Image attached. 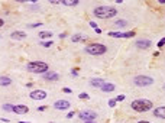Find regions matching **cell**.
Masks as SVG:
<instances>
[{"instance_id": "7c38bea8", "label": "cell", "mask_w": 165, "mask_h": 123, "mask_svg": "<svg viewBox=\"0 0 165 123\" xmlns=\"http://www.w3.org/2000/svg\"><path fill=\"white\" fill-rule=\"evenodd\" d=\"M12 112H13V113H16V114H25V113H28V112H29V107H28V106H25V104H15Z\"/></svg>"}, {"instance_id": "8d00e7d4", "label": "cell", "mask_w": 165, "mask_h": 123, "mask_svg": "<svg viewBox=\"0 0 165 123\" xmlns=\"http://www.w3.org/2000/svg\"><path fill=\"white\" fill-rule=\"evenodd\" d=\"M19 123H30V122H22V120H20V122H19Z\"/></svg>"}, {"instance_id": "2e32d148", "label": "cell", "mask_w": 165, "mask_h": 123, "mask_svg": "<svg viewBox=\"0 0 165 123\" xmlns=\"http://www.w3.org/2000/svg\"><path fill=\"white\" fill-rule=\"evenodd\" d=\"M12 81H13V80H12L10 77H7V75H0V86H2V87L10 86Z\"/></svg>"}, {"instance_id": "4316f807", "label": "cell", "mask_w": 165, "mask_h": 123, "mask_svg": "<svg viewBox=\"0 0 165 123\" xmlns=\"http://www.w3.org/2000/svg\"><path fill=\"white\" fill-rule=\"evenodd\" d=\"M78 97H80V99H84V100H89V99H90V97H89V94H86V93H81Z\"/></svg>"}, {"instance_id": "6da1fadb", "label": "cell", "mask_w": 165, "mask_h": 123, "mask_svg": "<svg viewBox=\"0 0 165 123\" xmlns=\"http://www.w3.org/2000/svg\"><path fill=\"white\" fill-rule=\"evenodd\" d=\"M93 15L99 19H112L117 16V9L113 6H97L93 10Z\"/></svg>"}, {"instance_id": "3957f363", "label": "cell", "mask_w": 165, "mask_h": 123, "mask_svg": "<svg viewBox=\"0 0 165 123\" xmlns=\"http://www.w3.org/2000/svg\"><path fill=\"white\" fill-rule=\"evenodd\" d=\"M26 70L32 74H45L49 71V65L44 61H30L26 64Z\"/></svg>"}, {"instance_id": "5b68a950", "label": "cell", "mask_w": 165, "mask_h": 123, "mask_svg": "<svg viewBox=\"0 0 165 123\" xmlns=\"http://www.w3.org/2000/svg\"><path fill=\"white\" fill-rule=\"evenodd\" d=\"M155 83V80L152 77H148V75H136L133 78V84L136 87H149Z\"/></svg>"}, {"instance_id": "4dcf8cb0", "label": "cell", "mask_w": 165, "mask_h": 123, "mask_svg": "<svg viewBox=\"0 0 165 123\" xmlns=\"http://www.w3.org/2000/svg\"><path fill=\"white\" fill-rule=\"evenodd\" d=\"M90 26H91V28H93L94 30L97 29V23H96V22H90Z\"/></svg>"}, {"instance_id": "ffe728a7", "label": "cell", "mask_w": 165, "mask_h": 123, "mask_svg": "<svg viewBox=\"0 0 165 123\" xmlns=\"http://www.w3.org/2000/svg\"><path fill=\"white\" fill-rule=\"evenodd\" d=\"M114 25H116V28H125V26L128 25V20H125V19H117V20L114 22Z\"/></svg>"}, {"instance_id": "484cf974", "label": "cell", "mask_w": 165, "mask_h": 123, "mask_svg": "<svg viewBox=\"0 0 165 123\" xmlns=\"http://www.w3.org/2000/svg\"><path fill=\"white\" fill-rule=\"evenodd\" d=\"M62 93H65V94H71V93H72V90H71V89H68V87H64V89H62Z\"/></svg>"}, {"instance_id": "1f68e13d", "label": "cell", "mask_w": 165, "mask_h": 123, "mask_svg": "<svg viewBox=\"0 0 165 123\" xmlns=\"http://www.w3.org/2000/svg\"><path fill=\"white\" fill-rule=\"evenodd\" d=\"M47 109H48V106H41L38 110H39V112H44V110H47Z\"/></svg>"}, {"instance_id": "52a82bcc", "label": "cell", "mask_w": 165, "mask_h": 123, "mask_svg": "<svg viewBox=\"0 0 165 123\" xmlns=\"http://www.w3.org/2000/svg\"><path fill=\"white\" fill-rule=\"evenodd\" d=\"M47 96H48V94H47L45 90H33V91H30V94H29V97H30L32 100H36V101L45 100Z\"/></svg>"}, {"instance_id": "4fadbf2b", "label": "cell", "mask_w": 165, "mask_h": 123, "mask_svg": "<svg viewBox=\"0 0 165 123\" xmlns=\"http://www.w3.org/2000/svg\"><path fill=\"white\" fill-rule=\"evenodd\" d=\"M154 116L158 119H165V106H159L154 109Z\"/></svg>"}, {"instance_id": "44dd1931", "label": "cell", "mask_w": 165, "mask_h": 123, "mask_svg": "<svg viewBox=\"0 0 165 123\" xmlns=\"http://www.w3.org/2000/svg\"><path fill=\"white\" fill-rule=\"evenodd\" d=\"M135 35H136V32H135V30H129V32L122 33V38H126V39H128V38H133Z\"/></svg>"}, {"instance_id": "d590c367", "label": "cell", "mask_w": 165, "mask_h": 123, "mask_svg": "<svg viewBox=\"0 0 165 123\" xmlns=\"http://www.w3.org/2000/svg\"><path fill=\"white\" fill-rule=\"evenodd\" d=\"M159 3H161V5H165V0H159Z\"/></svg>"}, {"instance_id": "e0dca14e", "label": "cell", "mask_w": 165, "mask_h": 123, "mask_svg": "<svg viewBox=\"0 0 165 123\" xmlns=\"http://www.w3.org/2000/svg\"><path fill=\"white\" fill-rule=\"evenodd\" d=\"M38 36H39L41 39H49V38L52 36V32H49V30H42V32L38 33Z\"/></svg>"}, {"instance_id": "ac0fdd59", "label": "cell", "mask_w": 165, "mask_h": 123, "mask_svg": "<svg viewBox=\"0 0 165 123\" xmlns=\"http://www.w3.org/2000/svg\"><path fill=\"white\" fill-rule=\"evenodd\" d=\"M78 3V0H61V5L64 6H77Z\"/></svg>"}, {"instance_id": "d6a6232c", "label": "cell", "mask_w": 165, "mask_h": 123, "mask_svg": "<svg viewBox=\"0 0 165 123\" xmlns=\"http://www.w3.org/2000/svg\"><path fill=\"white\" fill-rule=\"evenodd\" d=\"M72 116H74V112H70V113L67 114V119H71Z\"/></svg>"}, {"instance_id": "5bb4252c", "label": "cell", "mask_w": 165, "mask_h": 123, "mask_svg": "<svg viewBox=\"0 0 165 123\" xmlns=\"http://www.w3.org/2000/svg\"><path fill=\"white\" fill-rule=\"evenodd\" d=\"M104 83H106V80H103V78H91L90 80V86H93L96 89H101V86Z\"/></svg>"}, {"instance_id": "7402d4cb", "label": "cell", "mask_w": 165, "mask_h": 123, "mask_svg": "<svg viewBox=\"0 0 165 123\" xmlns=\"http://www.w3.org/2000/svg\"><path fill=\"white\" fill-rule=\"evenodd\" d=\"M2 109L6 110V112H12V110H13V104H10V103H5V104L2 106Z\"/></svg>"}, {"instance_id": "e575fe53", "label": "cell", "mask_w": 165, "mask_h": 123, "mask_svg": "<svg viewBox=\"0 0 165 123\" xmlns=\"http://www.w3.org/2000/svg\"><path fill=\"white\" fill-rule=\"evenodd\" d=\"M138 123H151V122H146V120H139Z\"/></svg>"}, {"instance_id": "cb8c5ba5", "label": "cell", "mask_w": 165, "mask_h": 123, "mask_svg": "<svg viewBox=\"0 0 165 123\" xmlns=\"http://www.w3.org/2000/svg\"><path fill=\"white\" fill-rule=\"evenodd\" d=\"M41 47H44V48H49V47H52V41H47V42H41Z\"/></svg>"}, {"instance_id": "8fae6325", "label": "cell", "mask_w": 165, "mask_h": 123, "mask_svg": "<svg viewBox=\"0 0 165 123\" xmlns=\"http://www.w3.org/2000/svg\"><path fill=\"white\" fill-rule=\"evenodd\" d=\"M42 77H44V80H47V81H58L60 80V74H57V72H54V71H48V72H45V74H42Z\"/></svg>"}, {"instance_id": "7a4b0ae2", "label": "cell", "mask_w": 165, "mask_h": 123, "mask_svg": "<svg viewBox=\"0 0 165 123\" xmlns=\"http://www.w3.org/2000/svg\"><path fill=\"white\" fill-rule=\"evenodd\" d=\"M131 107H132V110H135L138 113H145V112L152 110L154 103L151 100H148V99H136V100H133L131 103Z\"/></svg>"}, {"instance_id": "9a60e30c", "label": "cell", "mask_w": 165, "mask_h": 123, "mask_svg": "<svg viewBox=\"0 0 165 123\" xmlns=\"http://www.w3.org/2000/svg\"><path fill=\"white\" fill-rule=\"evenodd\" d=\"M114 89H116V86L114 84H112V83H109V81H106V83L101 86V91H104V93H112V91H114Z\"/></svg>"}, {"instance_id": "d4e9b609", "label": "cell", "mask_w": 165, "mask_h": 123, "mask_svg": "<svg viewBox=\"0 0 165 123\" xmlns=\"http://www.w3.org/2000/svg\"><path fill=\"white\" fill-rule=\"evenodd\" d=\"M116 103H117V101H116V99H110V100H109V106H110V107H114V106H116Z\"/></svg>"}, {"instance_id": "83f0119b", "label": "cell", "mask_w": 165, "mask_h": 123, "mask_svg": "<svg viewBox=\"0 0 165 123\" xmlns=\"http://www.w3.org/2000/svg\"><path fill=\"white\" fill-rule=\"evenodd\" d=\"M165 45V38H162L161 41H159V42H158V48H162Z\"/></svg>"}, {"instance_id": "d6986e66", "label": "cell", "mask_w": 165, "mask_h": 123, "mask_svg": "<svg viewBox=\"0 0 165 123\" xmlns=\"http://www.w3.org/2000/svg\"><path fill=\"white\" fill-rule=\"evenodd\" d=\"M84 39H86V36H83L81 33H75L71 36V42H80V41H84Z\"/></svg>"}, {"instance_id": "ba28073f", "label": "cell", "mask_w": 165, "mask_h": 123, "mask_svg": "<svg viewBox=\"0 0 165 123\" xmlns=\"http://www.w3.org/2000/svg\"><path fill=\"white\" fill-rule=\"evenodd\" d=\"M71 107V103L68 100H57L54 103V109L57 110H68Z\"/></svg>"}, {"instance_id": "836d02e7", "label": "cell", "mask_w": 165, "mask_h": 123, "mask_svg": "<svg viewBox=\"0 0 165 123\" xmlns=\"http://www.w3.org/2000/svg\"><path fill=\"white\" fill-rule=\"evenodd\" d=\"M3 25H5V20H3V19H0V28H2Z\"/></svg>"}, {"instance_id": "277c9868", "label": "cell", "mask_w": 165, "mask_h": 123, "mask_svg": "<svg viewBox=\"0 0 165 123\" xmlns=\"http://www.w3.org/2000/svg\"><path fill=\"white\" fill-rule=\"evenodd\" d=\"M84 51L89 54V55H103L107 52V47L103 45V44H99V42H94V44H90L84 48Z\"/></svg>"}, {"instance_id": "603a6c76", "label": "cell", "mask_w": 165, "mask_h": 123, "mask_svg": "<svg viewBox=\"0 0 165 123\" xmlns=\"http://www.w3.org/2000/svg\"><path fill=\"white\" fill-rule=\"evenodd\" d=\"M107 35L110 38H122V32H109Z\"/></svg>"}, {"instance_id": "30bf717a", "label": "cell", "mask_w": 165, "mask_h": 123, "mask_svg": "<svg viewBox=\"0 0 165 123\" xmlns=\"http://www.w3.org/2000/svg\"><path fill=\"white\" fill-rule=\"evenodd\" d=\"M26 33L23 32V30H13L12 33H10V38L13 39V41H23V39H26Z\"/></svg>"}, {"instance_id": "9c48e42d", "label": "cell", "mask_w": 165, "mask_h": 123, "mask_svg": "<svg viewBox=\"0 0 165 123\" xmlns=\"http://www.w3.org/2000/svg\"><path fill=\"white\" fill-rule=\"evenodd\" d=\"M135 45H136L139 49H148V48L152 47V42H151L149 39H138Z\"/></svg>"}, {"instance_id": "f1b7e54d", "label": "cell", "mask_w": 165, "mask_h": 123, "mask_svg": "<svg viewBox=\"0 0 165 123\" xmlns=\"http://www.w3.org/2000/svg\"><path fill=\"white\" fill-rule=\"evenodd\" d=\"M41 25H42L41 22H36V23H30V25H29V28H36V26H41Z\"/></svg>"}, {"instance_id": "8992f818", "label": "cell", "mask_w": 165, "mask_h": 123, "mask_svg": "<svg viewBox=\"0 0 165 123\" xmlns=\"http://www.w3.org/2000/svg\"><path fill=\"white\" fill-rule=\"evenodd\" d=\"M80 119L86 120V122H93L97 119V113L93 110H83V112H80Z\"/></svg>"}, {"instance_id": "f546056e", "label": "cell", "mask_w": 165, "mask_h": 123, "mask_svg": "<svg viewBox=\"0 0 165 123\" xmlns=\"http://www.w3.org/2000/svg\"><path fill=\"white\" fill-rule=\"evenodd\" d=\"M123 100H125V96H122V94L116 97V101H123Z\"/></svg>"}]
</instances>
